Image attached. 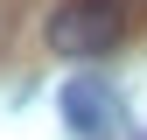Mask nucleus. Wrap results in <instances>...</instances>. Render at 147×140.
<instances>
[{
    "instance_id": "f03ea898",
    "label": "nucleus",
    "mask_w": 147,
    "mask_h": 140,
    "mask_svg": "<svg viewBox=\"0 0 147 140\" xmlns=\"http://www.w3.org/2000/svg\"><path fill=\"white\" fill-rule=\"evenodd\" d=\"M56 112L77 140H119V98H112L105 77H70L56 91Z\"/></svg>"
},
{
    "instance_id": "7ed1b4c3",
    "label": "nucleus",
    "mask_w": 147,
    "mask_h": 140,
    "mask_svg": "<svg viewBox=\"0 0 147 140\" xmlns=\"http://www.w3.org/2000/svg\"><path fill=\"white\" fill-rule=\"evenodd\" d=\"M112 7H119V0H112Z\"/></svg>"
},
{
    "instance_id": "f257e3e1",
    "label": "nucleus",
    "mask_w": 147,
    "mask_h": 140,
    "mask_svg": "<svg viewBox=\"0 0 147 140\" xmlns=\"http://www.w3.org/2000/svg\"><path fill=\"white\" fill-rule=\"evenodd\" d=\"M126 42V7L112 0H63L42 14V49L63 63H98Z\"/></svg>"
}]
</instances>
